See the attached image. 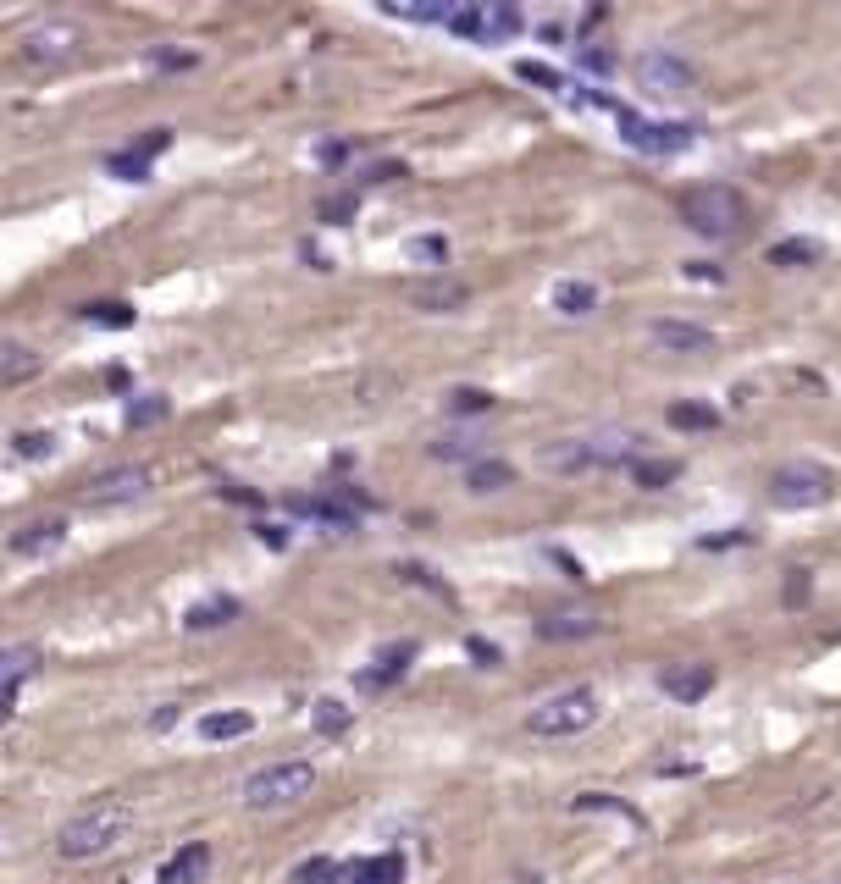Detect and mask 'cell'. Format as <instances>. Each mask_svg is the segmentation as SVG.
Instances as JSON below:
<instances>
[{
	"instance_id": "6da1fadb",
	"label": "cell",
	"mask_w": 841,
	"mask_h": 884,
	"mask_svg": "<svg viewBox=\"0 0 841 884\" xmlns=\"http://www.w3.org/2000/svg\"><path fill=\"white\" fill-rule=\"evenodd\" d=\"M134 824H139L134 802H123V796H100L95 807H84L78 818H67V824H61V835H56V857H61V863H95V857L117 852V846L134 835Z\"/></svg>"
},
{
	"instance_id": "7a4b0ae2",
	"label": "cell",
	"mask_w": 841,
	"mask_h": 884,
	"mask_svg": "<svg viewBox=\"0 0 841 884\" xmlns=\"http://www.w3.org/2000/svg\"><path fill=\"white\" fill-rule=\"evenodd\" d=\"M675 216L681 227H692L697 238H736L742 222H747V199L731 188V183H697L675 199Z\"/></svg>"
},
{
	"instance_id": "3957f363",
	"label": "cell",
	"mask_w": 841,
	"mask_h": 884,
	"mask_svg": "<svg viewBox=\"0 0 841 884\" xmlns=\"http://www.w3.org/2000/svg\"><path fill=\"white\" fill-rule=\"evenodd\" d=\"M542 464L559 475H581V470H615V464H637V438L632 432H587V438H559L542 448Z\"/></svg>"
},
{
	"instance_id": "277c9868",
	"label": "cell",
	"mask_w": 841,
	"mask_h": 884,
	"mask_svg": "<svg viewBox=\"0 0 841 884\" xmlns=\"http://www.w3.org/2000/svg\"><path fill=\"white\" fill-rule=\"evenodd\" d=\"M311 790H316V763L289 757V763H266L244 779V807L250 813H283V807H300Z\"/></svg>"
},
{
	"instance_id": "5b68a950",
	"label": "cell",
	"mask_w": 841,
	"mask_h": 884,
	"mask_svg": "<svg viewBox=\"0 0 841 884\" xmlns=\"http://www.w3.org/2000/svg\"><path fill=\"white\" fill-rule=\"evenodd\" d=\"M598 691H587V686H570V691H559V697H548V703H537L531 714H526V730L542 740H565V736H581V730H593L598 725Z\"/></svg>"
},
{
	"instance_id": "8992f818",
	"label": "cell",
	"mask_w": 841,
	"mask_h": 884,
	"mask_svg": "<svg viewBox=\"0 0 841 884\" xmlns=\"http://www.w3.org/2000/svg\"><path fill=\"white\" fill-rule=\"evenodd\" d=\"M837 498V475L814 459H792L770 475V503L775 509H825Z\"/></svg>"
},
{
	"instance_id": "52a82bcc",
	"label": "cell",
	"mask_w": 841,
	"mask_h": 884,
	"mask_svg": "<svg viewBox=\"0 0 841 884\" xmlns=\"http://www.w3.org/2000/svg\"><path fill=\"white\" fill-rule=\"evenodd\" d=\"M150 470L145 464H111V470H100V475H89V487H84V509H123V503H139L145 492H150Z\"/></svg>"
},
{
	"instance_id": "ba28073f",
	"label": "cell",
	"mask_w": 841,
	"mask_h": 884,
	"mask_svg": "<svg viewBox=\"0 0 841 884\" xmlns=\"http://www.w3.org/2000/svg\"><path fill=\"white\" fill-rule=\"evenodd\" d=\"M78 45H84V28L50 17V22H33V28L22 33V61H33V67H61V61L78 56Z\"/></svg>"
},
{
	"instance_id": "9c48e42d",
	"label": "cell",
	"mask_w": 841,
	"mask_h": 884,
	"mask_svg": "<svg viewBox=\"0 0 841 884\" xmlns=\"http://www.w3.org/2000/svg\"><path fill=\"white\" fill-rule=\"evenodd\" d=\"M637 84L648 89V95H659V100H671V95H686L692 84H697V67L686 61V56H675V50H643L637 56Z\"/></svg>"
},
{
	"instance_id": "30bf717a",
	"label": "cell",
	"mask_w": 841,
	"mask_h": 884,
	"mask_svg": "<svg viewBox=\"0 0 841 884\" xmlns=\"http://www.w3.org/2000/svg\"><path fill=\"white\" fill-rule=\"evenodd\" d=\"M692 134H697L692 122H648L637 111H620V139L643 155H681L692 145Z\"/></svg>"
},
{
	"instance_id": "8fae6325",
	"label": "cell",
	"mask_w": 841,
	"mask_h": 884,
	"mask_svg": "<svg viewBox=\"0 0 841 884\" xmlns=\"http://www.w3.org/2000/svg\"><path fill=\"white\" fill-rule=\"evenodd\" d=\"M39 664H45V652H39L33 641H17V647L0 652V708H6V714L17 708V691L39 675Z\"/></svg>"
},
{
	"instance_id": "7c38bea8",
	"label": "cell",
	"mask_w": 841,
	"mask_h": 884,
	"mask_svg": "<svg viewBox=\"0 0 841 884\" xmlns=\"http://www.w3.org/2000/svg\"><path fill=\"white\" fill-rule=\"evenodd\" d=\"M654 343L665 348V354H708L714 348V332L708 326H697V321H654Z\"/></svg>"
},
{
	"instance_id": "4fadbf2b",
	"label": "cell",
	"mask_w": 841,
	"mask_h": 884,
	"mask_svg": "<svg viewBox=\"0 0 841 884\" xmlns=\"http://www.w3.org/2000/svg\"><path fill=\"white\" fill-rule=\"evenodd\" d=\"M410 310H427V315H443V310H460L471 288L466 283H454V277H427V283H410Z\"/></svg>"
},
{
	"instance_id": "5bb4252c",
	"label": "cell",
	"mask_w": 841,
	"mask_h": 884,
	"mask_svg": "<svg viewBox=\"0 0 841 884\" xmlns=\"http://www.w3.org/2000/svg\"><path fill=\"white\" fill-rule=\"evenodd\" d=\"M659 686L671 691L675 703H703L714 691V664H671L659 675Z\"/></svg>"
},
{
	"instance_id": "9a60e30c",
	"label": "cell",
	"mask_w": 841,
	"mask_h": 884,
	"mask_svg": "<svg viewBox=\"0 0 841 884\" xmlns=\"http://www.w3.org/2000/svg\"><path fill=\"white\" fill-rule=\"evenodd\" d=\"M410 658H415V641H399V647H382V652H377V669H360V691H388L393 680H404V669H410Z\"/></svg>"
},
{
	"instance_id": "2e32d148",
	"label": "cell",
	"mask_w": 841,
	"mask_h": 884,
	"mask_svg": "<svg viewBox=\"0 0 841 884\" xmlns=\"http://www.w3.org/2000/svg\"><path fill=\"white\" fill-rule=\"evenodd\" d=\"M61 537H67V520H33V526L11 531V553L17 559H39V553L61 548Z\"/></svg>"
},
{
	"instance_id": "e0dca14e",
	"label": "cell",
	"mask_w": 841,
	"mask_h": 884,
	"mask_svg": "<svg viewBox=\"0 0 841 884\" xmlns=\"http://www.w3.org/2000/svg\"><path fill=\"white\" fill-rule=\"evenodd\" d=\"M244 608H238V597H227V591H216V597H199L188 613H183V630H222V625H233Z\"/></svg>"
},
{
	"instance_id": "ac0fdd59",
	"label": "cell",
	"mask_w": 841,
	"mask_h": 884,
	"mask_svg": "<svg viewBox=\"0 0 841 884\" xmlns=\"http://www.w3.org/2000/svg\"><path fill=\"white\" fill-rule=\"evenodd\" d=\"M598 625H604V619L565 608V613H542V619H537V636H542V641H581V636H598Z\"/></svg>"
},
{
	"instance_id": "d6986e66",
	"label": "cell",
	"mask_w": 841,
	"mask_h": 884,
	"mask_svg": "<svg viewBox=\"0 0 841 884\" xmlns=\"http://www.w3.org/2000/svg\"><path fill=\"white\" fill-rule=\"evenodd\" d=\"M205 868H211V846H205V841H188L177 857H167V868H162L156 884H199Z\"/></svg>"
},
{
	"instance_id": "ffe728a7",
	"label": "cell",
	"mask_w": 841,
	"mask_h": 884,
	"mask_svg": "<svg viewBox=\"0 0 841 884\" xmlns=\"http://www.w3.org/2000/svg\"><path fill=\"white\" fill-rule=\"evenodd\" d=\"M554 310H559V315H593V310H598V283H587V277L554 283Z\"/></svg>"
},
{
	"instance_id": "44dd1931",
	"label": "cell",
	"mask_w": 841,
	"mask_h": 884,
	"mask_svg": "<svg viewBox=\"0 0 841 884\" xmlns=\"http://www.w3.org/2000/svg\"><path fill=\"white\" fill-rule=\"evenodd\" d=\"M349 880L354 884H404V852H377V857L354 863Z\"/></svg>"
},
{
	"instance_id": "7402d4cb",
	"label": "cell",
	"mask_w": 841,
	"mask_h": 884,
	"mask_svg": "<svg viewBox=\"0 0 841 884\" xmlns=\"http://www.w3.org/2000/svg\"><path fill=\"white\" fill-rule=\"evenodd\" d=\"M466 487L482 492V498H488V492H505V487H515V464H509V459H477V464L466 470Z\"/></svg>"
},
{
	"instance_id": "603a6c76",
	"label": "cell",
	"mask_w": 841,
	"mask_h": 884,
	"mask_svg": "<svg viewBox=\"0 0 841 884\" xmlns=\"http://www.w3.org/2000/svg\"><path fill=\"white\" fill-rule=\"evenodd\" d=\"M814 261H825V244H820V238H781V244L770 249V266H781V272L814 266Z\"/></svg>"
},
{
	"instance_id": "cb8c5ba5",
	"label": "cell",
	"mask_w": 841,
	"mask_h": 884,
	"mask_svg": "<svg viewBox=\"0 0 841 884\" xmlns=\"http://www.w3.org/2000/svg\"><path fill=\"white\" fill-rule=\"evenodd\" d=\"M39 354L28 348V343H6V354H0V376H6V387H22V382H33L39 376Z\"/></svg>"
},
{
	"instance_id": "d4e9b609",
	"label": "cell",
	"mask_w": 841,
	"mask_h": 884,
	"mask_svg": "<svg viewBox=\"0 0 841 884\" xmlns=\"http://www.w3.org/2000/svg\"><path fill=\"white\" fill-rule=\"evenodd\" d=\"M382 11H388V17H404V22H443V28H449V17H454L460 6H449V0H404V6L388 0Z\"/></svg>"
},
{
	"instance_id": "484cf974",
	"label": "cell",
	"mask_w": 841,
	"mask_h": 884,
	"mask_svg": "<svg viewBox=\"0 0 841 884\" xmlns=\"http://www.w3.org/2000/svg\"><path fill=\"white\" fill-rule=\"evenodd\" d=\"M432 459H449V464H477L482 459V438H471V432H443V438H432V448H427Z\"/></svg>"
},
{
	"instance_id": "4316f807",
	"label": "cell",
	"mask_w": 841,
	"mask_h": 884,
	"mask_svg": "<svg viewBox=\"0 0 841 884\" xmlns=\"http://www.w3.org/2000/svg\"><path fill=\"white\" fill-rule=\"evenodd\" d=\"M255 730V719L244 714V708H233V714H205L199 719V736L205 740H238V736H250Z\"/></svg>"
},
{
	"instance_id": "83f0119b",
	"label": "cell",
	"mask_w": 841,
	"mask_h": 884,
	"mask_svg": "<svg viewBox=\"0 0 841 884\" xmlns=\"http://www.w3.org/2000/svg\"><path fill=\"white\" fill-rule=\"evenodd\" d=\"M349 725H354V708L338 703V697H322V703L311 708V730H316V736H343Z\"/></svg>"
},
{
	"instance_id": "f1b7e54d",
	"label": "cell",
	"mask_w": 841,
	"mask_h": 884,
	"mask_svg": "<svg viewBox=\"0 0 841 884\" xmlns=\"http://www.w3.org/2000/svg\"><path fill=\"white\" fill-rule=\"evenodd\" d=\"M671 426L675 432H714L720 410L714 404H671Z\"/></svg>"
},
{
	"instance_id": "f546056e",
	"label": "cell",
	"mask_w": 841,
	"mask_h": 884,
	"mask_svg": "<svg viewBox=\"0 0 841 884\" xmlns=\"http://www.w3.org/2000/svg\"><path fill=\"white\" fill-rule=\"evenodd\" d=\"M84 321L89 326H111V332H128L134 326V310L123 298H100V304H84Z\"/></svg>"
},
{
	"instance_id": "4dcf8cb0",
	"label": "cell",
	"mask_w": 841,
	"mask_h": 884,
	"mask_svg": "<svg viewBox=\"0 0 841 884\" xmlns=\"http://www.w3.org/2000/svg\"><path fill=\"white\" fill-rule=\"evenodd\" d=\"M675 475H681V464H675V459H637V464H632V481H637V487H648V492L671 487Z\"/></svg>"
},
{
	"instance_id": "1f68e13d",
	"label": "cell",
	"mask_w": 841,
	"mask_h": 884,
	"mask_svg": "<svg viewBox=\"0 0 841 884\" xmlns=\"http://www.w3.org/2000/svg\"><path fill=\"white\" fill-rule=\"evenodd\" d=\"M404 255H410L415 266H449V238H443V233H421V238L404 244Z\"/></svg>"
},
{
	"instance_id": "d6a6232c",
	"label": "cell",
	"mask_w": 841,
	"mask_h": 884,
	"mask_svg": "<svg viewBox=\"0 0 841 884\" xmlns=\"http://www.w3.org/2000/svg\"><path fill=\"white\" fill-rule=\"evenodd\" d=\"M449 33H460V39H477V45H488V6H460V11L449 17Z\"/></svg>"
},
{
	"instance_id": "836d02e7",
	"label": "cell",
	"mask_w": 841,
	"mask_h": 884,
	"mask_svg": "<svg viewBox=\"0 0 841 884\" xmlns=\"http://www.w3.org/2000/svg\"><path fill=\"white\" fill-rule=\"evenodd\" d=\"M493 404H499V399H493L488 387H454V393H449V410H454V415H488Z\"/></svg>"
},
{
	"instance_id": "e575fe53",
	"label": "cell",
	"mask_w": 841,
	"mask_h": 884,
	"mask_svg": "<svg viewBox=\"0 0 841 884\" xmlns=\"http://www.w3.org/2000/svg\"><path fill=\"white\" fill-rule=\"evenodd\" d=\"M106 171L123 177V183H145V177H150V160H139L134 149H117V155H106Z\"/></svg>"
},
{
	"instance_id": "d590c367",
	"label": "cell",
	"mask_w": 841,
	"mask_h": 884,
	"mask_svg": "<svg viewBox=\"0 0 841 884\" xmlns=\"http://www.w3.org/2000/svg\"><path fill=\"white\" fill-rule=\"evenodd\" d=\"M354 210H360V194H327V199L316 205V222H333V227H343Z\"/></svg>"
},
{
	"instance_id": "8d00e7d4",
	"label": "cell",
	"mask_w": 841,
	"mask_h": 884,
	"mask_svg": "<svg viewBox=\"0 0 841 884\" xmlns=\"http://www.w3.org/2000/svg\"><path fill=\"white\" fill-rule=\"evenodd\" d=\"M11 448H17V459H45V453H56V432H17Z\"/></svg>"
},
{
	"instance_id": "74e56055",
	"label": "cell",
	"mask_w": 841,
	"mask_h": 884,
	"mask_svg": "<svg viewBox=\"0 0 841 884\" xmlns=\"http://www.w3.org/2000/svg\"><path fill=\"white\" fill-rule=\"evenodd\" d=\"M343 868H338L333 857H311V863H300L294 868V884H333Z\"/></svg>"
},
{
	"instance_id": "f35d334b",
	"label": "cell",
	"mask_w": 841,
	"mask_h": 884,
	"mask_svg": "<svg viewBox=\"0 0 841 884\" xmlns=\"http://www.w3.org/2000/svg\"><path fill=\"white\" fill-rule=\"evenodd\" d=\"M509 33H520V11L515 6H488V45L509 39Z\"/></svg>"
},
{
	"instance_id": "ab89813d",
	"label": "cell",
	"mask_w": 841,
	"mask_h": 884,
	"mask_svg": "<svg viewBox=\"0 0 841 884\" xmlns=\"http://www.w3.org/2000/svg\"><path fill=\"white\" fill-rule=\"evenodd\" d=\"M172 415L167 399H145V404H128V426H162Z\"/></svg>"
},
{
	"instance_id": "60d3db41",
	"label": "cell",
	"mask_w": 841,
	"mask_h": 884,
	"mask_svg": "<svg viewBox=\"0 0 841 884\" xmlns=\"http://www.w3.org/2000/svg\"><path fill=\"white\" fill-rule=\"evenodd\" d=\"M515 72H520L526 84H537V89H565V78H559L554 67H542V61H515Z\"/></svg>"
},
{
	"instance_id": "b9f144b4",
	"label": "cell",
	"mask_w": 841,
	"mask_h": 884,
	"mask_svg": "<svg viewBox=\"0 0 841 884\" xmlns=\"http://www.w3.org/2000/svg\"><path fill=\"white\" fill-rule=\"evenodd\" d=\"M809 591H814V581H809V570H786V591H781V602H786V608L809 602Z\"/></svg>"
},
{
	"instance_id": "7bdbcfd3",
	"label": "cell",
	"mask_w": 841,
	"mask_h": 884,
	"mask_svg": "<svg viewBox=\"0 0 841 884\" xmlns=\"http://www.w3.org/2000/svg\"><path fill=\"white\" fill-rule=\"evenodd\" d=\"M167 145H172V128H150V134H145L139 145H128V149H134L139 160H156V155H162Z\"/></svg>"
},
{
	"instance_id": "ee69618b",
	"label": "cell",
	"mask_w": 841,
	"mask_h": 884,
	"mask_svg": "<svg viewBox=\"0 0 841 884\" xmlns=\"http://www.w3.org/2000/svg\"><path fill=\"white\" fill-rule=\"evenodd\" d=\"M466 652H471V658H477V664H482V669H493V664H499V658H505V652H499V647H493V641H482V636H471V641H466Z\"/></svg>"
},
{
	"instance_id": "f6af8a7d",
	"label": "cell",
	"mask_w": 841,
	"mask_h": 884,
	"mask_svg": "<svg viewBox=\"0 0 841 884\" xmlns=\"http://www.w3.org/2000/svg\"><path fill=\"white\" fill-rule=\"evenodd\" d=\"M150 61H156V67H167V72H183V67H194V56H188V50H150Z\"/></svg>"
},
{
	"instance_id": "bcb514c9",
	"label": "cell",
	"mask_w": 841,
	"mask_h": 884,
	"mask_svg": "<svg viewBox=\"0 0 841 884\" xmlns=\"http://www.w3.org/2000/svg\"><path fill=\"white\" fill-rule=\"evenodd\" d=\"M581 67H593V72H609V67H615V56H609V50H581Z\"/></svg>"
},
{
	"instance_id": "7dc6e473",
	"label": "cell",
	"mask_w": 841,
	"mask_h": 884,
	"mask_svg": "<svg viewBox=\"0 0 841 884\" xmlns=\"http://www.w3.org/2000/svg\"><path fill=\"white\" fill-rule=\"evenodd\" d=\"M177 725V703H162L156 714H150V730H172Z\"/></svg>"
},
{
	"instance_id": "c3c4849f",
	"label": "cell",
	"mask_w": 841,
	"mask_h": 884,
	"mask_svg": "<svg viewBox=\"0 0 841 884\" xmlns=\"http://www.w3.org/2000/svg\"><path fill=\"white\" fill-rule=\"evenodd\" d=\"M393 177H404V166H393V160H388V166H371V171H365V183H393Z\"/></svg>"
},
{
	"instance_id": "681fc988",
	"label": "cell",
	"mask_w": 841,
	"mask_h": 884,
	"mask_svg": "<svg viewBox=\"0 0 841 884\" xmlns=\"http://www.w3.org/2000/svg\"><path fill=\"white\" fill-rule=\"evenodd\" d=\"M300 255H305V261H311V266H316V272H333V261H327V255H322V249H316V244H300Z\"/></svg>"
},
{
	"instance_id": "f907efd6",
	"label": "cell",
	"mask_w": 841,
	"mask_h": 884,
	"mask_svg": "<svg viewBox=\"0 0 841 884\" xmlns=\"http://www.w3.org/2000/svg\"><path fill=\"white\" fill-rule=\"evenodd\" d=\"M255 537H261L266 548H283V542H289V537H283V526H255Z\"/></svg>"
}]
</instances>
